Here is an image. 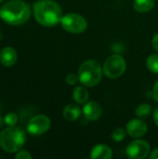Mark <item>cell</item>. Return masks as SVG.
Segmentation results:
<instances>
[{
	"instance_id": "6da1fadb",
	"label": "cell",
	"mask_w": 158,
	"mask_h": 159,
	"mask_svg": "<svg viewBox=\"0 0 158 159\" xmlns=\"http://www.w3.org/2000/svg\"><path fill=\"white\" fill-rule=\"evenodd\" d=\"M36 21L45 27H53L61 22L63 15L61 6L53 0H37L33 5Z\"/></svg>"
},
{
	"instance_id": "7a4b0ae2",
	"label": "cell",
	"mask_w": 158,
	"mask_h": 159,
	"mask_svg": "<svg viewBox=\"0 0 158 159\" xmlns=\"http://www.w3.org/2000/svg\"><path fill=\"white\" fill-rule=\"evenodd\" d=\"M31 17L30 6L22 0H9L0 7V18L9 25H21Z\"/></svg>"
},
{
	"instance_id": "3957f363",
	"label": "cell",
	"mask_w": 158,
	"mask_h": 159,
	"mask_svg": "<svg viewBox=\"0 0 158 159\" xmlns=\"http://www.w3.org/2000/svg\"><path fill=\"white\" fill-rule=\"evenodd\" d=\"M26 142L25 132L18 127H7L0 132V147L8 154L20 151Z\"/></svg>"
},
{
	"instance_id": "277c9868",
	"label": "cell",
	"mask_w": 158,
	"mask_h": 159,
	"mask_svg": "<svg viewBox=\"0 0 158 159\" xmlns=\"http://www.w3.org/2000/svg\"><path fill=\"white\" fill-rule=\"evenodd\" d=\"M103 70L101 64L95 60H87L80 65L78 69L79 82L88 88L97 86L102 77Z\"/></svg>"
},
{
	"instance_id": "5b68a950",
	"label": "cell",
	"mask_w": 158,
	"mask_h": 159,
	"mask_svg": "<svg viewBox=\"0 0 158 159\" xmlns=\"http://www.w3.org/2000/svg\"><path fill=\"white\" fill-rule=\"evenodd\" d=\"M127 69L125 59L119 54L111 55L106 59L103 63L102 70L108 78L115 79L124 75Z\"/></svg>"
},
{
	"instance_id": "8992f818",
	"label": "cell",
	"mask_w": 158,
	"mask_h": 159,
	"mask_svg": "<svg viewBox=\"0 0 158 159\" xmlns=\"http://www.w3.org/2000/svg\"><path fill=\"white\" fill-rule=\"evenodd\" d=\"M62 29L70 34H81L88 28L86 19L77 13H68L64 15L61 20Z\"/></svg>"
},
{
	"instance_id": "52a82bcc",
	"label": "cell",
	"mask_w": 158,
	"mask_h": 159,
	"mask_svg": "<svg viewBox=\"0 0 158 159\" xmlns=\"http://www.w3.org/2000/svg\"><path fill=\"white\" fill-rule=\"evenodd\" d=\"M51 126V121L45 115H37L32 117L26 127L27 132L31 135L38 136L46 133Z\"/></svg>"
},
{
	"instance_id": "ba28073f",
	"label": "cell",
	"mask_w": 158,
	"mask_h": 159,
	"mask_svg": "<svg viewBox=\"0 0 158 159\" xmlns=\"http://www.w3.org/2000/svg\"><path fill=\"white\" fill-rule=\"evenodd\" d=\"M150 152V144L143 140H135L131 142L126 149L127 156L130 159L146 158L149 157Z\"/></svg>"
},
{
	"instance_id": "9c48e42d",
	"label": "cell",
	"mask_w": 158,
	"mask_h": 159,
	"mask_svg": "<svg viewBox=\"0 0 158 159\" xmlns=\"http://www.w3.org/2000/svg\"><path fill=\"white\" fill-rule=\"evenodd\" d=\"M148 126L142 118H134L128 122L126 130L127 133L132 138H141L147 132Z\"/></svg>"
},
{
	"instance_id": "30bf717a",
	"label": "cell",
	"mask_w": 158,
	"mask_h": 159,
	"mask_svg": "<svg viewBox=\"0 0 158 159\" xmlns=\"http://www.w3.org/2000/svg\"><path fill=\"white\" fill-rule=\"evenodd\" d=\"M102 114V108L100 103L94 101H90L85 103L83 107V115L84 116L90 121H95L101 117Z\"/></svg>"
},
{
	"instance_id": "8fae6325",
	"label": "cell",
	"mask_w": 158,
	"mask_h": 159,
	"mask_svg": "<svg viewBox=\"0 0 158 159\" xmlns=\"http://www.w3.org/2000/svg\"><path fill=\"white\" fill-rule=\"evenodd\" d=\"M18 55L16 50L11 47H6L0 51V62L6 67H10L17 62Z\"/></svg>"
},
{
	"instance_id": "7c38bea8",
	"label": "cell",
	"mask_w": 158,
	"mask_h": 159,
	"mask_svg": "<svg viewBox=\"0 0 158 159\" xmlns=\"http://www.w3.org/2000/svg\"><path fill=\"white\" fill-rule=\"evenodd\" d=\"M90 157L92 159H110L113 157V151L108 145L100 143L92 148Z\"/></svg>"
},
{
	"instance_id": "4fadbf2b",
	"label": "cell",
	"mask_w": 158,
	"mask_h": 159,
	"mask_svg": "<svg viewBox=\"0 0 158 159\" xmlns=\"http://www.w3.org/2000/svg\"><path fill=\"white\" fill-rule=\"evenodd\" d=\"M63 116L66 120L68 121H75L77 120L81 115H82V110L78 105L75 104H68L64 107L63 109Z\"/></svg>"
},
{
	"instance_id": "5bb4252c",
	"label": "cell",
	"mask_w": 158,
	"mask_h": 159,
	"mask_svg": "<svg viewBox=\"0 0 158 159\" xmlns=\"http://www.w3.org/2000/svg\"><path fill=\"white\" fill-rule=\"evenodd\" d=\"M89 94L88 91L82 86H77L74 88L73 92V99L78 104H85L88 102Z\"/></svg>"
},
{
	"instance_id": "9a60e30c",
	"label": "cell",
	"mask_w": 158,
	"mask_h": 159,
	"mask_svg": "<svg viewBox=\"0 0 158 159\" xmlns=\"http://www.w3.org/2000/svg\"><path fill=\"white\" fill-rule=\"evenodd\" d=\"M156 0H134L133 8L140 13L149 12L155 7Z\"/></svg>"
},
{
	"instance_id": "2e32d148",
	"label": "cell",
	"mask_w": 158,
	"mask_h": 159,
	"mask_svg": "<svg viewBox=\"0 0 158 159\" xmlns=\"http://www.w3.org/2000/svg\"><path fill=\"white\" fill-rule=\"evenodd\" d=\"M151 113H152V106L148 103H142L135 110L136 116L142 119L148 117L151 115Z\"/></svg>"
},
{
	"instance_id": "e0dca14e",
	"label": "cell",
	"mask_w": 158,
	"mask_h": 159,
	"mask_svg": "<svg viewBox=\"0 0 158 159\" xmlns=\"http://www.w3.org/2000/svg\"><path fill=\"white\" fill-rule=\"evenodd\" d=\"M146 65L150 72L154 74H158V54L150 55L147 58Z\"/></svg>"
},
{
	"instance_id": "ac0fdd59",
	"label": "cell",
	"mask_w": 158,
	"mask_h": 159,
	"mask_svg": "<svg viewBox=\"0 0 158 159\" xmlns=\"http://www.w3.org/2000/svg\"><path fill=\"white\" fill-rule=\"evenodd\" d=\"M126 135H127V130L122 128H118L112 132L111 136H112V140H114L116 143H119L126 138Z\"/></svg>"
},
{
	"instance_id": "d6986e66",
	"label": "cell",
	"mask_w": 158,
	"mask_h": 159,
	"mask_svg": "<svg viewBox=\"0 0 158 159\" xmlns=\"http://www.w3.org/2000/svg\"><path fill=\"white\" fill-rule=\"evenodd\" d=\"M18 119H19V117H18V116L15 113H8L4 117L5 124L7 127H13V126H15L18 123Z\"/></svg>"
},
{
	"instance_id": "ffe728a7",
	"label": "cell",
	"mask_w": 158,
	"mask_h": 159,
	"mask_svg": "<svg viewBox=\"0 0 158 159\" xmlns=\"http://www.w3.org/2000/svg\"><path fill=\"white\" fill-rule=\"evenodd\" d=\"M79 81V78H78V75H74V74H69L66 75L65 77V82L70 85V86H74L75 85L77 82Z\"/></svg>"
},
{
	"instance_id": "44dd1931",
	"label": "cell",
	"mask_w": 158,
	"mask_h": 159,
	"mask_svg": "<svg viewBox=\"0 0 158 159\" xmlns=\"http://www.w3.org/2000/svg\"><path fill=\"white\" fill-rule=\"evenodd\" d=\"M33 157L32 155L26 150H20L16 153L15 158L16 159H31Z\"/></svg>"
},
{
	"instance_id": "7402d4cb",
	"label": "cell",
	"mask_w": 158,
	"mask_h": 159,
	"mask_svg": "<svg viewBox=\"0 0 158 159\" xmlns=\"http://www.w3.org/2000/svg\"><path fill=\"white\" fill-rule=\"evenodd\" d=\"M153 97L158 102V80L156 82V84L153 88Z\"/></svg>"
},
{
	"instance_id": "603a6c76",
	"label": "cell",
	"mask_w": 158,
	"mask_h": 159,
	"mask_svg": "<svg viewBox=\"0 0 158 159\" xmlns=\"http://www.w3.org/2000/svg\"><path fill=\"white\" fill-rule=\"evenodd\" d=\"M152 45H153L154 48L158 52V34H156L153 37V39H152Z\"/></svg>"
},
{
	"instance_id": "cb8c5ba5",
	"label": "cell",
	"mask_w": 158,
	"mask_h": 159,
	"mask_svg": "<svg viewBox=\"0 0 158 159\" xmlns=\"http://www.w3.org/2000/svg\"><path fill=\"white\" fill-rule=\"evenodd\" d=\"M149 157L151 159H158V148H156L150 155Z\"/></svg>"
},
{
	"instance_id": "d4e9b609",
	"label": "cell",
	"mask_w": 158,
	"mask_h": 159,
	"mask_svg": "<svg viewBox=\"0 0 158 159\" xmlns=\"http://www.w3.org/2000/svg\"><path fill=\"white\" fill-rule=\"evenodd\" d=\"M153 117H154V122H155V124L158 127V107L154 111Z\"/></svg>"
},
{
	"instance_id": "484cf974",
	"label": "cell",
	"mask_w": 158,
	"mask_h": 159,
	"mask_svg": "<svg viewBox=\"0 0 158 159\" xmlns=\"http://www.w3.org/2000/svg\"><path fill=\"white\" fill-rule=\"evenodd\" d=\"M5 124V121H4V118L0 116V129L3 127V125Z\"/></svg>"
},
{
	"instance_id": "4316f807",
	"label": "cell",
	"mask_w": 158,
	"mask_h": 159,
	"mask_svg": "<svg viewBox=\"0 0 158 159\" xmlns=\"http://www.w3.org/2000/svg\"><path fill=\"white\" fill-rule=\"evenodd\" d=\"M4 1H5V0H0V3H3Z\"/></svg>"
}]
</instances>
